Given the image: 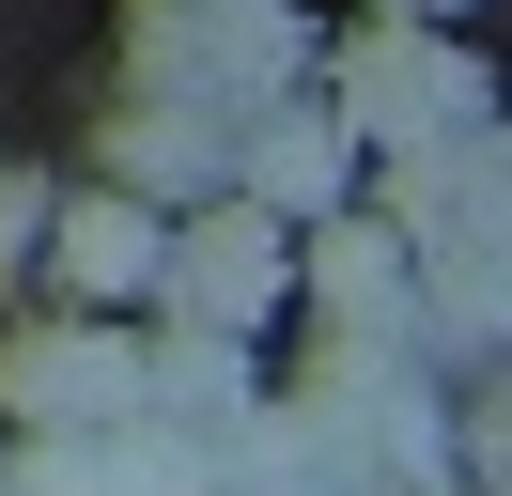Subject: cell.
<instances>
[{"label":"cell","mask_w":512,"mask_h":496,"mask_svg":"<svg viewBox=\"0 0 512 496\" xmlns=\"http://www.w3.org/2000/svg\"><path fill=\"white\" fill-rule=\"evenodd\" d=\"M0 403H16V419H125L140 372H125L109 326H16L0 341Z\"/></svg>","instance_id":"6da1fadb"},{"label":"cell","mask_w":512,"mask_h":496,"mask_svg":"<svg viewBox=\"0 0 512 496\" xmlns=\"http://www.w3.org/2000/svg\"><path fill=\"white\" fill-rule=\"evenodd\" d=\"M342 93H357L373 140H466V124H481V78L450 47H404V31H373V47L342 62Z\"/></svg>","instance_id":"7a4b0ae2"},{"label":"cell","mask_w":512,"mask_h":496,"mask_svg":"<svg viewBox=\"0 0 512 496\" xmlns=\"http://www.w3.org/2000/svg\"><path fill=\"white\" fill-rule=\"evenodd\" d=\"M156 264L187 279V310H202V326H249V310L295 279V248H280V217L218 202V217H187V233H156Z\"/></svg>","instance_id":"3957f363"},{"label":"cell","mask_w":512,"mask_h":496,"mask_svg":"<svg viewBox=\"0 0 512 496\" xmlns=\"http://www.w3.org/2000/svg\"><path fill=\"white\" fill-rule=\"evenodd\" d=\"M63 279H78V295L156 279V217H140V202H78V217H63Z\"/></svg>","instance_id":"277c9868"},{"label":"cell","mask_w":512,"mask_h":496,"mask_svg":"<svg viewBox=\"0 0 512 496\" xmlns=\"http://www.w3.org/2000/svg\"><path fill=\"white\" fill-rule=\"evenodd\" d=\"M249 171H264V202H326L342 186V124H264Z\"/></svg>","instance_id":"5b68a950"},{"label":"cell","mask_w":512,"mask_h":496,"mask_svg":"<svg viewBox=\"0 0 512 496\" xmlns=\"http://www.w3.org/2000/svg\"><path fill=\"white\" fill-rule=\"evenodd\" d=\"M109 171H125V186H202V171H218V140H202V124H156V109H140V124H109Z\"/></svg>","instance_id":"8992f818"},{"label":"cell","mask_w":512,"mask_h":496,"mask_svg":"<svg viewBox=\"0 0 512 496\" xmlns=\"http://www.w3.org/2000/svg\"><path fill=\"white\" fill-rule=\"evenodd\" d=\"M481 465H497V496H512V388L481 403Z\"/></svg>","instance_id":"52a82bcc"},{"label":"cell","mask_w":512,"mask_h":496,"mask_svg":"<svg viewBox=\"0 0 512 496\" xmlns=\"http://www.w3.org/2000/svg\"><path fill=\"white\" fill-rule=\"evenodd\" d=\"M32 202H47V186H32V171H0V248H16V217H32Z\"/></svg>","instance_id":"ba28073f"},{"label":"cell","mask_w":512,"mask_h":496,"mask_svg":"<svg viewBox=\"0 0 512 496\" xmlns=\"http://www.w3.org/2000/svg\"><path fill=\"white\" fill-rule=\"evenodd\" d=\"M388 16H450V0H388Z\"/></svg>","instance_id":"9c48e42d"}]
</instances>
